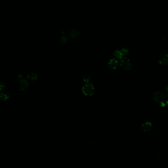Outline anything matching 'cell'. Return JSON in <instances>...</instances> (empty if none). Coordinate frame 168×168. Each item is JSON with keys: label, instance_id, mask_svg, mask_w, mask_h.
Instances as JSON below:
<instances>
[{"label": "cell", "instance_id": "cell-15", "mask_svg": "<svg viewBox=\"0 0 168 168\" xmlns=\"http://www.w3.org/2000/svg\"><path fill=\"white\" fill-rule=\"evenodd\" d=\"M89 144H90V145H91V146H93V147H95V146H98V144H96V142H94V141H93V140H92V141H91L90 143H89Z\"/></svg>", "mask_w": 168, "mask_h": 168}, {"label": "cell", "instance_id": "cell-5", "mask_svg": "<svg viewBox=\"0 0 168 168\" xmlns=\"http://www.w3.org/2000/svg\"><path fill=\"white\" fill-rule=\"evenodd\" d=\"M118 65V61L116 58H112L108 62V66L111 70H115Z\"/></svg>", "mask_w": 168, "mask_h": 168}, {"label": "cell", "instance_id": "cell-1", "mask_svg": "<svg viewBox=\"0 0 168 168\" xmlns=\"http://www.w3.org/2000/svg\"><path fill=\"white\" fill-rule=\"evenodd\" d=\"M167 96H166L165 94L162 92H156L153 95L154 101H155L156 103L163 105V106L166 105V103L167 101Z\"/></svg>", "mask_w": 168, "mask_h": 168}, {"label": "cell", "instance_id": "cell-8", "mask_svg": "<svg viewBox=\"0 0 168 168\" xmlns=\"http://www.w3.org/2000/svg\"><path fill=\"white\" fill-rule=\"evenodd\" d=\"M70 36L72 38H78V37H80V34L79 32H78L76 30H72L69 33Z\"/></svg>", "mask_w": 168, "mask_h": 168}, {"label": "cell", "instance_id": "cell-12", "mask_svg": "<svg viewBox=\"0 0 168 168\" xmlns=\"http://www.w3.org/2000/svg\"><path fill=\"white\" fill-rule=\"evenodd\" d=\"M10 98V96L6 93H0V100L2 101H6Z\"/></svg>", "mask_w": 168, "mask_h": 168}, {"label": "cell", "instance_id": "cell-6", "mask_svg": "<svg viewBox=\"0 0 168 168\" xmlns=\"http://www.w3.org/2000/svg\"><path fill=\"white\" fill-rule=\"evenodd\" d=\"M152 127V123L149 121H146L142 124L141 126V129L144 132H147L151 130Z\"/></svg>", "mask_w": 168, "mask_h": 168}, {"label": "cell", "instance_id": "cell-17", "mask_svg": "<svg viewBox=\"0 0 168 168\" xmlns=\"http://www.w3.org/2000/svg\"><path fill=\"white\" fill-rule=\"evenodd\" d=\"M18 78H19V80H22V79H23V76H22V75H18Z\"/></svg>", "mask_w": 168, "mask_h": 168}, {"label": "cell", "instance_id": "cell-16", "mask_svg": "<svg viewBox=\"0 0 168 168\" xmlns=\"http://www.w3.org/2000/svg\"><path fill=\"white\" fill-rule=\"evenodd\" d=\"M5 87V84L3 83H0V92L2 91Z\"/></svg>", "mask_w": 168, "mask_h": 168}, {"label": "cell", "instance_id": "cell-2", "mask_svg": "<svg viewBox=\"0 0 168 168\" xmlns=\"http://www.w3.org/2000/svg\"><path fill=\"white\" fill-rule=\"evenodd\" d=\"M95 92V87L90 83L85 84L82 88V92L85 96H92L94 94Z\"/></svg>", "mask_w": 168, "mask_h": 168}, {"label": "cell", "instance_id": "cell-7", "mask_svg": "<svg viewBox=\"0 0 168 168\" xmlns=\"http://www.w3.org/2000/svg\"><path fill=\"white\" fill-rule=\"evenodd\" d=\"M29 87V83L25 79L20 80V89L22 91H26Z\"/></svg>", "mask_w": 168, "mask_h": 168}, {"label": "cell", "instance_id": "cell-9", "mask_svg": "<svg viewBox=\"0 0 168 168\" xmlns=\"http://www.w3.org/2000/svg\"><path fill=\"white\" fill-rule=\"evenodd\" d=\"M82 80L85 84L88 83L90 81V76L88 74H84L82 77Z\"/></svg>", "mask_w": 168, "mask_h": 168}, {"label": "cell", "instance_id": "cell-4", "mask_svg": "<svg viewBox=\"0 0 168 168\" xmlns=\"http://www.w3.org/2000/svg\"><path fill=\"white\" fill-rule=\"evenodd\" d=\"M168 53L166 51H164L160 54L158 60L159 64L162 66H165L168 63Z\"/></svg>", "mask_w": 168, "mask_h": 168}, {"label": "cell", "instance_id": "cell-14", "mask_svg": "<svg viewBox=\"0 0 168 168\" xmlns=\"http://www.w3.org/2000/svg\"><path fill=\"white\" fill-rule=\"evenodd\" d=\"M121 52L122 53L123 56L127 55L128 53V50L126 48H122V49H121Z\"/></svg>", "mask_w": 168, "mask_h": 168}, {"label": "cell", "instance_id": "cell-3", "mask_svg": "<svg viewBox=\"0 0 168 168\" xmlns=\"http://www.w3.org/2000/svg\"><path fill=\"white\" fill-rule=\"evenodd\" d=\"M118 64H119L120 67L126 70H130L132 68V64L130 60L125 57H123L119 59Z\"/></svg>", "mask_w": 168, "mask_h": 168}, {"label": "cell", "instance_id": "cell-11", "mask_svg": "<svg viewBox=\"0 0 168 168\" xmlns=\"http://www.w3.org/2000/svg\"><path fill=\"white\" fill-rule=\"evenodd\" d=\"M27 78L29 79L30 80L35 82L37 79L38 76L35 73H29V75L27 76Z\"/></svg>", "mask_w": 168, "mask_h": 168}, {"label": "cell", "instance_id": "cell-18", "mask_svg": "<svg viewBox=\"0 0 168 168\" xmlns=\"http://www.w3.org/2000/svg\"><path fill=\"white\" fill-rule=\"evenodd\" d=\"M168 86H166V89H165V95L167 96H168Z\"/></svg>", "mask_w": 168, "mask_h": 168}, {"label": "cell", "instance_id": "cell-10", "mask_svg": "<svg viewBox=\"0 0 168 168\" xmlns=\"http://www.w3.org/2000/svg\"><path fill=\"white\" fill-rule=\"evenodd\" d=\"M113 55H114L115 58L117 59H120V58L124 57L122 53L121 52V50H115V51L114 52V53H113Z\"/></svg>", "mask_w": 168, "mask_h": 168}, {"label": "cell", "instance_id": "cell-13", "mask_svg": "<svg viewBox=\"0 0 168 168\" xmlns=\"http://www.w3.org/2000/svg\"><path fill=\"white\" fill-rule=\"evenodd\" d=\"M67 38L66 36H62V37L61 38V39H60V43L62 44H64V43H67Z\"/></svg>", "mask_w": 168, "mask_h": 168}]
</instances>
